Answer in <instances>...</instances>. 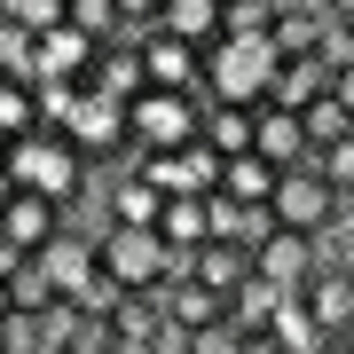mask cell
Segmentation results:
<instances>
[{
	"instance_id": "1",
	"label": "cell",
	"mask_w": 354,
	"mask_h": 354,
	"mask_svg": "<svg viewBox=\"0 0 354 354\" xmlns=\"http://www.w3.org/2000/svg\"><path fill=\"white\" fill-rule=\"evenodd\" d=\"M283 55L268 48V32H221L213 48H205V102H244V111H260L268 87H276Z\"/></svg>"
},
{
	"instance_id": "2",
	"label": "cell",
	"mask_w": 354,
	"mask_h": 354,
	"mask_svg": "<svg viewBox=\"0 0 354 354\" xmlns=\"http://www.w3.org/2000/svg\"><path fill=\"white\" fill-rule=\"evenodd\" d=\"M8 181L16 189H32V197H55V205H71L79 189H87V158L71 150L64 134H24V142H8Z\"/></svg>"
},
{
	"instance_id": "3",
	"label": "cell",
	"mask_w": 354,
	"mask_h": 354,
	"mask_svg": "<svg viewBox=\"0 0 354 354\" xmlns=\"http://www.w3.org/2000/svg\"><path fill=\"white\" fill-rule=\"evenodd\" d=\"M197 118H205V95L142 87V95L127 102V142H134V158H158V150H189V142H197Z\"/></svg>"
},
{
	"instance_id": "4",
	"label": "cell",
	"mask_w": 354,
	"mask_h": 354,
	"mask_svg": "<svg viewBox=\"0 0 354 354\" xmlns=\"http://www.w3.org/2000/svg\"><path fill=\"white\" fill-rule=\"evenodd\" d=\"M268 213H276V228H291V236H323L330 221H339V189L323 181V165H283L276 174V197H268Z\"/></svg>"
},
{
	"instance_id": "5",
	"label": "cell",
	"mask_w": 354,
	"mask_h": 354,
	"mask_svg": "<svg viewBox=\"0 0 354 354\" xmlns=\"http://www.w3.org/2000/svg\"><path fill=\"white\" fill-rule=\"evenodd\" d=\"M95 260H102V276L118 291H158L174 276V252L158 244V228H111V236L95 244Z\"/></svg>"
},
{
	"instance_id": "6",
	"label": "cell",
	"mask_w": 354,
	"mask_h": 354,
	"mask_svg": "<svg viewBox=\"0 0 354 354\" xmlns=\"http://www.w3.org/2000/svg\"><path fill=\"white\" fill-rule=\"evenodd\" d=\"M55 134H64L87 165H111L118 150H127V102H111V95L79 87V95H71V118H64Z\"/></svg>"
},
{
	"instance_id": "7",
	"label": "cell",
	"mask_w": 354,
	"mask_h": 354,
	"mask_svg": "<svg viewBox=\"0 0 354 354\" xmlns=\"http://www.w3.org/2000/svg\"><path fill=\"white\" fill-rule=\"evenodd\" d=\"M134 174L150 181L158 197H213L221 189V158L205 150V142H189V150H158V158H142Z\"/></svg>"
},
{
	"instance_id": "8",
	"label": "cell",
	"mask_w": 354,
	"mask_h": 354,
	"mask_svg": "<svg viewBox=\"0 0 354 354\" xmlns=\"http://www.w3.org/2000/svg\"><path fill=\"white\" fill-rule=\"evenodd\" d=\"M142 79L174 95H205V48H189L174 32H142Z\"/></svg>"
},
{
	"instance_id": "9",
	"label": "cell",
	"mask_w": 354,
	"mask_h": 354,
	"mask_svg": "<svg viewBox=\"0 0 354 354\" xmlns=\"http://www.w3.org/2000/svg\"><path fill=\"white\" fill-rule=\"evenodd\" d=\"M291 299L315 315L323 339H354V276H346V268H315V276L291 291Z\"/></svg>"
},
{
	"instance_id": "10",
	"label": "cell",
	"mask_w": 354,
	"mask_h": 354,
	"mask_svg": "<svg viewBox=\"0 0 354 354\" xmlns=\"http://www.w3.org/2000/svg\"><path fill=\"white\" fill-rule=\"evenodd\" d=\"M0 236H8L24 260H32V252H48V244L64 236V205H55V197H32V189H16L8 205H0Z\"/></svg>"
},
{
	"instance_id": "11",
	"label": "cell",
	"mask_w": 354,
	"mask_h": 354,
	"mask_svg": "<svg viewBox=\"0 0 354 354\" xmlns=\"http://www.w3.org/2000/svg\"><path fill=\"white\" fill-rule=\"evenodd\" d=\"M87 71H95V39L79 24L39 32V87H87Z\"/></svg>"
},
{
	"instance_id": "12",
	"label": "cell",
	"mask_w": 354,
	"mask_h": 354,
	"mask_svg": "<svg viewBox=\"0 0 354 354\" xmlns=\"http://www.w3.org/2000/svg\"><path fill=\"white\" fill-rule=\"evenodd\" d=\"M150 228H158L165 252H174V268H189L197 244H213V197H165Z\"/></svg>"
},
{
	"instance_id": "13",
	"label": "cell",
	"mask_w": 354,
	"mask_h": 354,
	"mask_svg": "<svg viewBox=\"0 0 354 354\" xmlns=\"http://www.w3.org/2000/svg\"><path fill=\"white\" fill-rule=\"evenodd\" d=\"M87 87L95 95H111V102H134L150 79H142V32H118V39H102L95 48V71H87Z\"/></svg>"
},
{
	"instance_id": "14",
	"label": "cell",
	"mask_w": 354,
	"mask_h": 354,
	"mask_svg": "<svg viewBox=\"0 0 354 354\" xmlns=\"http://www.w3.org/2000/svg\"><path fill=\"white\" fill-rule=\"evenodd\" d=\"M158 307H165V330H181V339H197L205 323H221V315H228V299H213V291H205L197 276H181V268L158 283Z\"/></svg>"
},
{
	"instance_id": "15",
	"label": "cell",
	"mask_w": 354,
	"mask_h": 354,
	"mask_svg": "<svg viewBox=\"0 0 354 354\" xmlns=\"http://www.w3.org/2000/svg\"><path fill=\"white\" fill-rule=\"evenodd\" d=\"M252 158H268L276 174H283V165H307V158H315V150H307V118L260 102V118H252Z\"/></svg>"
},
{
	"instance_id": "16",
	"label": "cell",
	"mask_w": 354,
	"mask_h": 354,
	"mask_svg": "<svg viewBox=\"0 0 354 354\" xmlns=\"http://www.w3.org/2000/svg\"><path fill=\"white\" fill-rule=\"evenodd\" d=\"M323 24H330V16L315 8V0H276V16H268V48H276L283 64H299V55L323 48Z\"/></svg>"
},
{
	"instance_id": "17",
	"label": "cell",
	"mask_w": 354,
	"mask_h": 354,
	"mask_svg": "<svg viewBox=\"0 0 354 354\" xmlns=\"http://www.w3.org/2000/svg\"><path fill=\"white\" fill-rule=\"evenodd\" d=\"M315 236H291V228H276V236L252 252V276H268V283H283V291H299L307 276H315Z\"/></svg>"
},
{
	"instance_id": "18",
	"label": "cell",
	"mask_w": 354,
	"mask_h": 354,
	"mask_svg": "<svg viewBox=\"0 0 354 354\" xmlns=\"http://www.w3.org/2000/svg\"><path fill=\"white\" fill-rule=\"evenodd\" d=\"M158 32L189 39V48H213V39L228 32V0H165V8H158Z\"/></svg>"
},
{
	"instance_id": "19",
	"label": "cell",
	"mask_w": 354,
	"mask_h": 354,
	"mask_svg": "<svg viewBox=\"0 0 354 354\" xmlns=\"http://www.w3.org/2000/svg\"><path fill=\"white\" fill-rule=\"evenodd\" d=\"M252 118H260V111H244V102H205L197 142H205L213 158H244V150H252Z\"/></svg>"
},
{
	"instance_id": "20",
	"label": "cell",
	"mask_w": 354,
	"mask_h": 354,
	"mask_svg": "<svg viewBox=\"0 0 354 354\" xmlns=\"http://www.w3.org/2000/svg\"><path fill=\"white\" fill-rule=\"evenodd\" d=\"M291 299L283 283H268V276H244L236 291H228V323L244 330V339H268V323H276V307Z\"/></svg>"
},
{
	"instance_id": "21",
	"label": "cell",
	"mask_w": 354,
	"mask_h": 354,
	"mask_svg": "<svg viewBox=\"0 0 354 354\" xmlns=\"http://www.w3.org/2000/svg\"><path fill=\"white\" fill-rule=\"evenodd\" d=\"M181 276H197L205 291H213V299H228V291H236L244 276H252V252H244V244H197Z\"/></svg>"
},
{
	"instance_id": "22",
	"label": "cell",
	"mask_w": 354,
	"mask_h": 354,
	"mask_svg": "<svg viewBox=\"0 0 354 354\" xmlns=\"http://www.w3.org/2000/svg\"><path fill=\"white\" fill-rule=\"evenodd\" d=\"M39 268H48L55 276V291H64V299H79V291H87L95 276H102V260H95V244H79V236H55L48 252H32Z\"/></svg>"
},
{
	"instance_id": "23",
	"label": "cell",
	"mask_w": 354,
	"mask_h": 354,
	"mask_svg": "<svg viewBox=\"0 0 354 354\" xmlns=\"http://www.w3.org/2000/svg\"><path fill=\"white\" fill-rule=\"evenodd\" d=\"M213 197L268 205V197H276V165H268V158H252V150H244V158H221V189H213Z\"/></svg>"
},
{
	"instance_id": "24",
	"label": "cell",
	"mask_w": 354,
	"mask_h": 354,
	"mask_svg": "<svg viewBox=\"0 0 354 354\" xmlns=\"http://www.w3.org/2000/svg\"><path fill=\"white\" fill-rule=\"evenodd\" d=\"M330 87V71L315 64V55H299V64H283L276 71V87H268V102H276V111H307V102H315Z\"/></svg>"
},
{
	"instance_id": "25",
	"label": "cell",
	"mask_w": 354,
	"mask_h": 354,
	"mask_svg": "<svg viewBox=\"0 0 354 354\" xmlns=\"http://www.w3.org/2000/svg\"><path fill=\"white\" fill-rule=\"evenodd\" d=\"M158 205H165V197H158L142 174H111V221H118V228H150Z\"/></svg>"
},
{
	"instance_id": "26",
	"label": "cell",
	"mask_w": 354,
	"mask_h": 354,
	"mask_svg": "<svg viewBox=\"0 0 354 354\" xmlns=\"http://www.w3.org/2000/svg\"><path fill=\"white\" fill-rule=\"evenodd\" d=\"M268 346L276 354H323V330H315V315H307L299 299H283L276 323H268Z\"/></svg>"
},
{
	"instance_id": "27",
	"label": "cell",
	"mask_w": 354,
	"mask_h": 354,
	"mask_svg": "<svg viewBox=\"0 0 354 354\" xmlns=\"http://www.w3.org/2000/svg\"><path fill=\"white\" fill-rule=\"evenodd\" d=\"M64 299V291H55V276L39 260H16V276H8V307L16 315H48V307Z\"/></svg>"
},
{
	"instance_id": "28",
	"label": "cell",
	"mask_w": 354,
	"mask_h": 354,
	"mask_svg": "<svg viewBox=\"0 0 354 354\" xmlns=\"http://www.w3.org/2000/svg\"><path fill=\"white\" fill-rule=\"evenodd\" d=\"M24 134H39V87L0 79V142H24Z\"/></svg>"
},
{
	"instance_id": "29",
	"label": "cell",
	"mask_w": 354,
	"mask_h": 354,
	"mask_svg": "<svg viewBox=\"0 0 354 354\" xmlns=\"http://www.w3.org/2000/svg\"><path fill=\"white\" fill-rule=\"evenodd\" d=\"M0 79H24V87H39V32L8 24V16H0Z\"/></svg>"
},
{
	"instance_id": "30",
	"label": "cell",
	"mask_w": 354,
	"mask_h": 354,
	"mask_svg": "<svg viewBox=\"0 0 354 354\" xmlns=\"http://www.w3.org/2000/svg\"><path fill=\"white\" fill-rule=\"evenodd\" d=\"M299 118H307V150H330V142H346V134H354V111H346V102L330 95V87L307 102Z\"/></svg>"
},
{
	"instance_id": "31",
	"label": "cell",
	"mask_w": 354,
	"mask_h": 354,
	"mask_svg": "<svg viewBox=\"0 0 354 354\" xmlns=\"http://www.w3.org/2000/svg\"><path fill=\"white\" fill-rule=\"evenodd\" d=\"M64 24H79V32L102 48V39L127 32V16H118V0H64Z\"/></svg>"
},
{
	"instance_id": "32",
	"label": "cell",
	"mask_w": 354,
	"mask_h": 354,
	"mask_svg": "<svg viewBox=\"0 0 354 354\" xmlns=\"http://www.w3.org/2000/svg\"><path fill=\"white\" fill-rule=\"evenodd\" d=\"M315 165H323V181L339 189V205L354 197V134L346 142H330V150H315Z\"/></svg>"
},
{
	"instance_id": "33",
	"label": "cell",
	"mask_w": 354,
	"mask_h": 354,
	"mask_svg": "<svg viewBox=\"0 0 354 354\" xmlns=\"http://www.w3.org/2000/svg\"><path fill=\"white\" fill-rule=\"evenodd\" d=\"M0 16L24 32H48V24H64V0H0Z\"/></svg>"
},
{
	"instance_id": "34",
	"label": "cell",
	"mask_w": 354,
	"mask_h": 354,
	"mask_svg": "<svg viewBox=\"0 0 354 354\" xmlns=\"http://www.w3.org/2000/svg\"><path fill=\"white\" fill-rule=\"evenodd\" d=\"M244 346H252V339H244V330L228 323V315H221V323H205L197 339H189V354H244Z\"/></svg>"
},
{
	"instance_id": "35",
	"label": "cell",
	"mask_w": 354,
	"mask_h": 354,
	"mask_svg": "<svg viewBox=\"0 0 354 354\" xmlns=\"http://www.w3.org/2000/svg\"><path fill=\"white\" fill-rule=\"evenodd\" d=\"M268 16H276V0H236L228 8V32H268Z\"/></svg>"
},
{
	"instance_id": "36",
	"label": "cell",
	"mask_w": 354,
	"mask_h": 354,
	"mask_svg": "<svg viewBox=\"0 0 354 354\" xmlns=\"http://www.w3.org/2000/svg\"><path fill=\"white\" fill-rule=\"evenodd\" d=\"M158 8H165V0H118V16H127V32H158Z\"/></svg>"
},
{
	"instance_id": "37",
	"label": "cell",
	"mask_w": 354,
	"mask_h": 354,
	"mask_svg": "<svg viewBox=\"0 0 354 354\" xmlns=\"http://www.w3.org/2000/svg\"><path fill=\"white\" fill-rule=\"evenodd\" d=\"M330 95H339L346 111H354V64H346V71H330Z\"/></svg>"
},
{
	"instance_id": "38",
	"label": "cell",
	"mask_w": 354,
	"mask_h": 354,
	"mask_svg": "<svg viewBox=\"0 0 354 354\" xmlns=\"http://www.w3.org/2000/svg\"><path fill=\"white\" fill-rule=\"evenodd\" d=\"M315 8L330 16V24H354V0H315Z\"/></svg>"
},
{
	"instance_id": "39",
	"label": "cell",
	"mask_w": 354,
	"mask_h": 354,
	"mask_svg": "<svg viewBox=\"0 0 354 354\" xmlns=\"http://www.w3.org/2000/svg\"><path fill=\"white\" fill-rule=\"evenodd\" d=\"M16 260H24V252H16V244H8V236H0V283H8V276H16Z\"/></svg>"
},
{
	"instance_id": "40",
	"label": "cell",
	"mask_w": 354,
	"mask_h": 354,
	"mask_svg": "<svg viewBox=\"0 0 354 354\" xmlns=\"http://www.w3.org/2000/svg\"><path fill=\"white\" fill-rule=\"evenodd\" d=\"M111 354H158V346H150V339H118Z\"/></svg>"
},
{
	"instance_id": "41",
	"label": "cell",
	"mask_w": 354,
	"mask_h": 354,
	"mask_svg": "<svg viewBox=\"0 0 354 354\" xmlns=\"http://www.w3.org/2000/svg\"><path fill=\"white\" fill-rule=\"evenodd\" d=\"M330 268H346V276H354V236H346V244H339V260H330Z\"/></svg>"
},
{
	"instance_id": "42",
	"label": "cell",
	"mask_w": 354,
	"mask_h": 354,
	"mask_svg": "<svg viewBox=\"0 0 354 354\" xmlns=\"http://www.w3.org/2000/svg\"><path fill=\"white\" fill-rule=\"evenodd\" d=\"M16 197V181H8V158H0V205H8Z\"/></svg>"
},
{
	"instance_id": "43",
	"label": "cell",
	"mask_w": 354,
	"mask_h": 354,
	"mask_svg": "<svg viewBox=\"0 0 354 354\" xmlns=\"http://www.w3.org/2000/svg\"><path fill=\"white\" fill-rule=\"evenodd\" d=\"M323 354H354V339H323Z\"/></svg>"
},
{
	"instance_id": "44",
	"label": "cell",
	"mask_w": 354,
	"mask_h": 354,
	"mask_svg": "<svg viewBox=\"0 0 354 354\" xmlns=\"http://www.w3.org/2000/svg\"><path fill=\"white\" fill-rule=\"evenodd\" d=\"M8 315H16V307H8V283H0V323H8Z\"/></svg>"
},
{
	"instance_id": "45",
	"label": "cell",
	"mask_w": 354,
	"mask_h": 354,
	"mask_svg": "<svg viewBox=\"0 0 354 354\" xmlns=\"http://www.w3.org/2000/svg\"><path fill=\"white\" fill-rule=\"evenodd\" d=\"M244 354H276V346H268V339H252V346H244Z\"/></svg>"
},
{
	"instance_id": "46",
	"label": "cell",
	"mask_w": 354,
	"mask_h": 354,
	"mask_svg": "<svg viewBox=\"0 0 354 354\" xmlns=\"http://www.w3.org/2000/svg\"><path fill=\"white\" fill-rule=\"evenodd\" d=\"M0 354H8V323H0Z\"/></svg>"
},
{
	"instance_id": "47",
	"label": "cell",
	"mask_w": 354,
	"mask_h": 354,
	"mask_svg": "<svg viewBox=\"0 0 354 354\" xmlns=\"http://www.w3.org/2000/svg\"><path fill=\"white\" fill-rule=\"evenodd\" d=\"M0 158H8V142H0Z\"/></svg>"
},
{
	"instance_id": "48",
	"label": "cell",
	"mask_w": 354,
	"mask_h": 354,
	"mask_svg": "<svg viewBox=\"0 0 354 354\" xmlns=\"http://www.w3.org/2000/svg\"><path fill=\"white\" fill-rule=\"evenodd\" d=\"M228 8H236V0H228Z\"/></svg>"
}]
</instances>
